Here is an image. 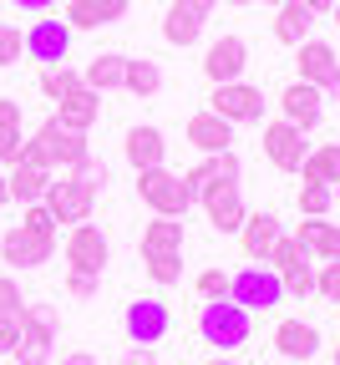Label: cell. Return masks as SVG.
Instances as JSON below:
<instances>
[{
	"label": "cell",
	"mask_w": 340,
	"mask_h": 365,
	"mask_svg": "<svg viewBox=\"0 0 340 365\" xmlns=\"http://www.w3.org/2000/svg\"><path fill=\"white\" fill-rule=\"evenodd\" d=\"M279 117L295 122L300 132L320 127V117H325V91L310 86V81H289V86L279 91Z\"/></svg>",
	"instance_id": "9a60e30c"
},
{
	"label": "cell",
	"mask_w": 340,
	"mask_h": 365,
	"mask_svg": "<svg viewBox=\"0 0 340 365\" xmlns=\"http://www.w3.org/2000/svg\"><path fill=\"white\" fill-rule=\"evenodd\" d=\"M330 360H335V365H340V345H335V355H330Z\"/></svg>",
	"instance_id": "6f0895ef"
},
{
	"label": "cell",
	"mask_w": 340,
	"mask_h": 365,
	"mask_svg": "<svg viewBox=\"0 0 340 365\" xmlns=\"http://www.w3.org/2000/svg\"><path fill=\"white\" fill-rule=\"evenodd\" d=\"M71 51V26L61 16H41L31 31H26V56L41 61V66H61Z\"/></svg>",
	"instance_id": "30bf717a"
},
{
	"label": "cell",
	"mask_w": 340,
	"mask_h": 365,
	"mask_svg": "<svg viewBox=\"0 0 340 365\" xmlns=\"http://www.w3.org/2000/svg\"><path fill=\"white\" fill-rule=\"evenodd\" d=\"M96 117H102V91H91V86H76L71 97L56 102V122L71 127V132H91Z\"/></svg>",
	"instance_id": "603a6c76"
},
{
	"label": "cell",
	"mask_w": 340,
	"mask_h": 365,
	"mask_svg": "<svg viewBox=\"0 0 340 365\" xmlns=\"http://www.w3.org/2000/svg\"><path fill=\"white\" fill-rule=\"evenodd\" d=\"M310 31H315V11L305 0H284L279 16H274V41L279 46H300V41H310Z\"/></svg>",
	"instance_id": "484cf974"
},
{
	"label": "cell",
	"mask_w": 340,
	"mask_h": 365,
	"mask_svg": "<svg viewBox=\"0 0 340 365\" xmlns=\"http://www.w3.org/2000/svg\"><path fill=\"white\" fill-rule=\"evenodd\" d=\"M264 6H274V11H279V6H284V0H264Z\"/></svg>",
	"instance_id": "9f6ffc18"
},
{
	"label": "cell",
	"mask_w": 340,
	"mask_h": 365,
	"mask_svg": "<svg viewBox=\"0 0 340 365\" xmlns=\"http://www.w3.org/2000/svg\"><path fill=\"white\" fill-rule=\"evenodd\" d=\"M209 112L224 117L229 127H244V122H264V91L249 81H224L209 91Z\"/></svg>",
	"instance_id": "8992f818"
},
{
	"label": "cell",
	"mask_w": 340,
	"mask_h": 365,
	"mask_svg": "<svg viewBox=\"0 0 340 365\" xmlns=\"http://www.w3.org/2000/svg\"><path fill=\"white\" fill-rule=\"evenodd\" d=\"M244 66H249V46L239 41V36H219L209 51H204V76H209L214 86L244 81Z\"/></svg>",
	"instance_id": "2e32d148"
},
{
	"label": "cell",
	"mask_w": 340,
	"mask_h": 365,
	"mask_svg": "<svg viewBox=\"0 0 340 365\" xmlns=\"http://www.w3.org/2000/svg\"><path fill=\"white\" fill-rule=\"evenodd\" d=\"M330 16H335V26H340V0H335V11H330Z\"/></svg>",
	"instance_id": "db71d44e"
},
{
	"label": "cell",
	"mask_w": 340,
	"mask_h": 365,
	"mask_svg": "<svg viewBox=\"0 0 340 365\" xmlns=\"http://www.w3.org/2000/svg\"><path fill=\"white\" fill-rule=\"evenodd\" d=\"M46 208H51V218L56 223H86L91 218V208H96V193L86 188V182H76L71 173H61V178H51V188H46V198H41Z\"/></svg>",
	"instance_id": "9c48e42d"
},
{
	"label": "cell",
	"mask_w": 340,
	"mask_h": 365,
	"mask_svg": "<svg viewBox=\"0 0 340 365\" xmlns=\"http://www.w3.org/2000/svg\"><path fill=\"white\" fill-rule=\"evenodd\" d=\"M148 254H183V218L142 223V259H148Z\"/></svg>",
	"instance_id": "f546056e"
},
{
	"label": "cell",
	"mask_w": 340,
	"mask_h": 365,
	"mask_svg": "<svg viewBox=\"0 0 340 365\" xmlns=\"http://www.w3.org/2000/svg\"><path fill=\"white\" fill-rule=\"evenodd\" d=\"M71 178H76V182H86L91 193H102V188H107V163H96V158L86 153V158L71 168Z\"/></svg>",
	"instance_id": "f35d334b"
},
{
	"label": "cell",
	"mask_w": 340,
	"mask_h": 365,
	"mask_svg": "<svg viewBox=\"0 0 340 365\" xmlns=\"http://www.w3.org/2000/svg\"><path fill=\"white\" fill-rule=\"evenodd\" d=\"M122 365H158V350L153 345H127L122 350Z\"/></svg>",
	"instance_id": "f6af8a7d"
},
{
	"label": "cell",
	"mask_w": 340,
	"mask_h": 365,
	"mask_svg": "<svg viewBox=\"0 0 340 365\" xmlns=\"http://www.w3.org/2000/svg\"><path fill=\"white\" fill-rule=\"evenodd\" d=\"M91 148H86V132H71V127H61L56 117L51 122H41L31 137H26V148H21V163H31V168H46V173H71L81 158H86Z\"/></svg>",
	"instance_id": "6da1fadb"
},
{
	"label": "cell",
	"mask_w": 340,
	"mask_h": 365,
	"mask_svg": "<svg viewBox=\"0 0 340 365\" xmlns=\"http://www.w3.org/2000/svg\"><path fill=\"white\" fill-rule=\"evenodd\" d=\"M325 102H340V71H335V76L325 81Z\"/></svg>",
	"instance_id": "681fc988"
},
{
	"label": "cell",
	"mask_w": 340,
	"mask_h": 365,
	"mask_svg": "<svg viewBox=\"0 0 340 365\" xmlns=\"http://www.w3.org/2000/svg\"><path fill=\"white\" fill-rule=\"evenodd\" d=\"M199 36H204V16H193L183 6H168V16H163V41L168 46H193Z\"/></svg>",
	"instance_id": "1f68e13d"
},
{
	"label": "cell",
	"mask_w": 340,
	"mask_h": 365,
	"mask_svg": "<svg viewBox=\"0 0 340 365\" xmlns=\"http://www.w3.org/2000/svg\"><path fill=\"white\" fill-rule=\"evenodd\" d=\"M199 203H204V213H209V223L219 228V234H239V228H244V218H249L244 198H239V178L209 182V188L199 193Z\"/></svg>",
	"instance_id": "ba28073f"
},
{
	"label": "cell",
	"mask_w": 340,
	"mask_h": 365,
	"mask_svg": "<svg viewBox=\"0 0 340 365\" xmlns=\"http://www.w3.org/2000/svg\"><path fill=\"white\" fill-rule=\"evenodd\" d=\"M295 66H300V81H310V86H320L325 91V81L340 71V56H335V46L330 41H300L295 46Z\"/></svg>",
	"instance_id": "d6986e66"
},
{
	"label": "cell",
	"mask_w": 340,
	"mask_h": 365,
	"mask_svg": "<svg viewBox=\"0 0 340 365\" xmlns=\"http://www.w3.org/2000/svg\"><path fill=\"white\" fill-rule=\"evenodd\" d=\"M335 203V188H325V182H300V213L305 218H325Z\"/></svg>",
	"instance_id": "d590c367"
},
{
	"label": "cell",
	"mask_w": 340,
	"mask_h": 365,
	"mask_svg": "<svg viewBox=\"0 0 340 365\" xmlns=\"http://www.w3.org/2000/svg\"><path fill=\"white\" fill-rule=\"evenodd\" d=\"M279 213H269V208H259V213H249L244 218V228H239V249H244V259L249 264H269V249L279 244Z\"/></svg>",
	"instance_id": "e0dca14e"
},
{
	"label": "cell",
	"mask_w": 340,
	"mask_h": 365,
	"mask_svg": "<svg viewBox=\"0 0 340 365\" xmlns=\"http://www.w3.org/2000/svg\"><path fill=\"white\" fill-rule=\"evenodd\" d=\"M305 6H310L315 16H330V11H335V0H305Z\"/></svg>",
	"instance_id": "f907efd6"
},
{
	"label": "cell",
	"mask_w": 340,
	"mask_h": 365,
	"mask_svg": "<svg viewBox=\"0 0 340 365\" xmlns=\"http://www.w3.org/2000/svg\"><path fill=\"white\" fill-rule=\"evenodd\" d=\"M26 148V127H21V102L16 97H0V163L16 168Z\"/></svg>",
	"instance_id": "4316f807"
},
{
	"label": "cell",
	"mask_w": 340,
	"mask_h": 365,
	"mask_svg": "<svg viewBox=\"0 0 340 365\" xmlns=\"http://www.w3.org/2000/svg\"><path fill=\"white\" fill-rule=\"evenodd\" d=\"M239 173H244V168H239V153H234V148H229V153H204V163H193V168L183 173V188L199 198L209 182H219V178H239Z\"/></svg>",
	"instance_id": "7402d4cb"
},
{
	"label": "cell",
	"mask_w": 340,
	"mask_h": 365,
	"mask_svg": "<svg viewBox=\"0 0 340 365\" xmlns=\"http://www.w3.org/2000/svg\"><path fill=\"white\" fill-rule=\"evenodd\" d=\"M6 182H11V203H41L46 198V188H51V173L46 168H31V163H16L11 173H6Z\"/></svg>",
	"instance_id": "83f0119b"
},
{
	"label": "cell",
	"mask_w": 340,
	"mask_h": 365,
	"mask_svg": "<svg viewBox=\"0 0 340 365\" xmlns=\"http://www.w3.org/2000/svg\"><path fill=\"white\" fill-rule=\"evenodd\" d=\"M122 330H127L132 345H158L173 330V314H168L163 299H132L127 314H122Z\"/></svg>",
	"instance_id": "5bb4252c"
},
{
	"label": "cell",
	"mask_w": 340,
	"mask_h": 365,
	"mask_svg": "<svg viewBox=\"0 0 340 365\" xmlns=\"http://www.w3.org/2000/svg\"><path fill=\"white\" fill-rule=\"evenodd\" d=\"M305 182H325V188H335L340 182V143H320L310 158H305Z\"/></svg>",
	"instance_id": "4dcf8cb0"
},
{
	"label": "cell",
	"mask_w": 340,
	"mask_h": 365,
	"mask_svg": "<svg viewBox=\"0 0 340 365\" xmlns=\"http://www.w3.org/2000/svg\"><path fill=\"white\" fill-rule=\"evenodd\" d=\"M183 132H188V143L199 153H229L234 148V127L224 117H214V112H193Z\"/></svg>",
	"instance_id": "cb8c5ba5"
},
{
	"label": "cell",
	"mask_w": 340,
	"mask_h": 365,
	"mask_svg": "<svg viewBox=\"0 0 340 365\" xmlns=\"http://www.w3.org/2000/svg\"><path fill=\"white\" fill-rule=\"evenodd\" d=\"M295 244H300L310 259H320V264H335V259H340V223L305 218V223L295 228Z\"/></svg>",
	"instance_id": "44dd1931"
},
{
	"label": "cell",
	"mask_w": 340,
	"mask_h": 365,
	"mask_svg": "<svg viewBox=\"0 0 340 365\" xmlns=\"http://www.w3.org/2000/svg\"><path fill=\"white\" fill-rule=\"evenodd\" d=\"M142 269H148L153 284H178V279H183V254H148V259H142Z\"/></svg>",
	"instance_id": "e575fe53"
},
{
	"label": "cell",
	"mask_w": 340,
	"mask_h": 365,
	"mask_svg": "<svg viewBox=\"0 0 340 365\" xmlns=\"http://www.w3.org/2000/svg\"><path fill=\"white\" fill-rule=\"evenodd\" d=\"M26 299H21V284L11 279V274H0V314H21Z\"/></svg>",
	"instance_id": "b9f144b4"
},
{
	"label": "cell",
	"mask_w": 340,
	"mask_h": 365,
	"mask_svg": "<svg viewBox=\"0 0 340 365\" xmlns=\"http://www.w3.org/2000/svg\"><path fill=\"white\" fill-rule=\"evenodd\" d=\"M269 269L284 279V294H295V299H305V294H315V269H310V254L289 239V234H279V244L269 249Z\"/></svg>",
	"instance_id": "52a82bcc"
},
{
	"label": "cell",
	"mask_w": 340,
	"mask_h": 365,
	"mask_svg": "<svg viewBox=\"0 0 340 365\" xmlns=\"http://www.w3.org/2000/svg\"><path fill=\"white\" fill-rule=\"evenodd\" d=\"M122 86L132 91V97H153V91L163 86V71H158V61H148V56H127V76H122Z\"/></svg>",
	"instance_id": "d6a6232c"
},
{
	"label": "cell",
	"mask_w": 340,
	"mask_h": 365,
	"mask_svg": "<svg viewBox=\"0 0 340 365\" xmlns=\"http://www.w3.org/2000/svg\"><path fill=\"white\" fill-rule=\"evenodd\" d=\"M224 6H249V0H224Z\"/></svg>",
	"instance_id": "11a10c76"
},
{
	"label": "cell",
	"mask_w": 340,
	"mask_h": 365,
	"mask_svg": "<svg viewBox=\"0 0 340 365\" xmlns=\"http://www.w3.org/2000/svg\"><path fill=\"white\" fill-rule=\"evenodd\" d=\"M112 259V244L107 234L96 223H71V234H66V264L81 269V274H102Z\"/></svg>",
	"instance_id": "4fadbf2b"
},
{
	"label": "cell",
	"mask_w": 340,
	"mask_h": 365,
	"mask_svg": "<svg viewBox=\"0 0 340 365\" xmlns=\"http://www.w3.org/2000/svg\"><path fill=\"white\" fill-rule=\"evenodd\" d=\"M21 345V314H0V355Z\"/></svg>",
	"instance_id": "ee69618b"
},
{
	"label": "cell",
	"mask_w": 340,
	"mask_h": 365,
	"mask_svg": "<svg viewBox=\"0 0 340 365\" xmlns=\"http://www.w3.org/2000/svg\"><path fill=\"white\" fill-rule=\"evenodd\" d=\"M76 86H81V71H71L66 61H61V66H46V71H41V91H46V102H61V97H71Z\"/></svg>",
	"instance_id": "836d02e7"
},
{
	"label": "cell",
	"mask_w": 340,
	"mask_h": 365,
	"mask_svg": "<svg viewBox=\"0 0 340 365\" xmlns=\"http://www.w3.org/2000/svg\"><path fill=\"white\" fill-rule=\"evenodd\" d=\"M315 294H325L330 304H340V259H335V264H320V274H315Z\"/></svg>",
	"instance_id": "ab89813d"
},
{
	"label": "cell",
	"mask_w": 340,
	"mask_h": 365,
	"mask_svg": "<svg viewBox=\"0 0 340 365\" xmlns=\"http://www.w3.org/2000/svg\"><path fill=\"white\" fill-rule=\"evenodd\" d=\"M96 279H102V274H81V269H66V294H76V299H91V294H96Z\"/></svg>",
	"instance_id": "7bdbcfd3"
},
{
	"label": "cell",
	"mask_w": 340,
	"mask_h": 365,
	"mask_svg": "<svg viewBox=\"0 0 340 365\" xmlns=\"http://www.w3.org/2000/svg\"><path fill=\"white\" fill-rule=\"evenodd\" d=\"M122 158L132 163V173L163 168V158H168L163 132H158V127H127V137H122Z\"/></svg>",
	"instance_id": "ffe728a7"
},
{
	"label": "cell",
	"mask_w": 340,
	"mask_h": 365,
	"mask_svg": "<svg viewBox=\"0 0 340 365\" xmlns=\"http://www.w3.org/2000/svg\"><path fill=\"white\" fill-rule=\"evenodd\" d=\"M229 299L244 304L249 314H254V309H274V304L284 299V279H279L269 264H249V269H239L234 279H229Z\"/></svg>",
	"instance_id": "5b68a950"
},
{
	"label": "cell",
	"mask_w": 340,
	"mask_h": 365,
	"mask_svg": "<svg viewBox=\"0 0 340 365\" xmlns=\"http://www.w3.org/2000/svg\"><path fill=\"white\" fill-rule=\"evenodd\" d=\"M249 330H254V314H249L244 304H234V299H204V309H199V335H204V345H214V350L224 355V350H239V345H244Z\"/></svg>",
	"instance_id": "7a4b0ae2"
},
{
	"label": "cell",
	"mask_w": 340,
	"mask_h": 365,
	"mask_svg": "<svg viewBox=\"0 0 340 365\" xmlns=\"http://www.w3.org/2000/svg\"><path fill=\"white\" fill-rule=\"evenodd\" d=\"M122 76H127V56H122V51H102V56H91V61H86L81 86H91V91H117Z\"/></svg>",
	"instance_id": "f1b7e54d"
},
{
	"label": "cell",
	"mask_w": 340,
	"mask_h": 365,
	"mask_svg": "<svg viewBox=\"0 0 340 365\" xmlns=\"http://www.w3.org/2000/svg\"><path fill=\"white\" fill-rule=\"evenodd\" d=\"M274 350H279L284 360H310V355H320V330L305 325V319H279Z\"/></svg>",
	"instance_id": "d4e9b609"
},
{
	"label": "cell",
	"mask_w": 340,
	"mask_h": 365,
	"mask_svg": "<svg viewBox=\"0 0 340 365\" xmlns=\"http://www.w3.org/2000/svg\"><path fill=\"white\" fill-rule=\"evenodd\" d=\"M61 365H102V360H96L91 350H66V355H61Z\"/></svg>",
	"instance_id": "7dc6e473"
},
{
	"label": "cell",
	"mask_w": 340,
	"mask_h": 365,
	"mask_svg": "<svg viewBox=\"0 0 340 365\" xmlns=\"http://www.w3.org/2000/svg\"><path fill=\"white\" fill-rule=\"evenodd\" d=\"M51 254H56V239H41L21 223L0 234V264H11V269H41V264H51Z\"/></svg>",
	"instance_id": "7c38bea8"
},
{
	"label": "cell",
	"mask_w": 340,
	"mask_h": 365,
	"mask_svg": "<svg viewBox=\"0 0 340 365\" xmlns=\"http://www.w3.org/2000/svg\"><path fill=\"white\" fill-rule=\"evenodd\" d=\"M264 158L279 168V173H300L305 168V158H310V148H305V132L295 127V122H264Z\"/></svg>",
	"instance_id": "8fae6325"
},
{
	"label": "cell",
	"mask_w": 340,
	"mask_h": 365,
	"mask_svg": "<svg viewBox=\"0 0 340 365\" xmlns=\"http://www.w3.org/2000/svg\"><path fill=\"white\" fill-rule=\"evenodd\" d=\"M199 294L204 299H229V274L224 269H204L199 274Z\"/></svg>",
	"instance_id": "60d3db41"
},
{
	"label": "cell",
	"mask_w": 340,
	"mask_h": 365,
	"mask_svg": "<svg viewBox=\"0 0 340 365\" xmlns=\"http://www.w3.org/2000/svg\"><path fill=\"white\" fill-rule=\"evenodd\" d=\"M16 6H21V11H31V16H46V11L56 6V0H16Z\"/></svg>",
	"instance_id": "c3c4849f"
},
{
	"label": "cell",
	"mask_w": 340,
	"mask_h": 365,
	"mask_svg": "<svg viewBox=\"0 0 340 365\" xmlns=\"http://www.w3.org/2000/svg\"><path fill=\"white\" fill-rule=\"evenodd\" d=\"M11 203V182H6V173H0V208Z\"/></svg>",
	"instance_id": "816d5d0a"
},
{
	"label": "cell",
	"mask_w": 340,
	"mask_h": 365,
	"mask_svg": "<svg viewBox=\"0 0 340 365\" xmlns=\"http://www.w3.org/2000/svg\"><path fill=\"white\" fill-rule=\"evenodd\" d=\"M21 228H31V234H41V239H56V218H51V208H46V203H26Z\"/></svg>",
	"instance_id": "74e56055"
},
{
	"label": "cell",
	"mask_w": 340,
	"mask_h": 365,
	"mask_svg": "<svg viewBox=\"0 0 340 365\" xmlns=\"http://www.w3.org/2000/svg\"><path fill=\"white\" fill-rule=\"evenodd\" d=\"M56 345V309L51 304H26L21 309V345L11 350L21 365H46Z\"/></svg>",
	"instance_id": "277c9868"
},
{
	"label": "cell",
	"mask_w": 340,
	"mask_h": 365,
	"mask_svg": "<svg viewBox=\"0 0 340 365\" xmlns=\"http://www.w3.org/2000/svg\"><path fill=\"white\" fill-rule=\"evenodd\" d=\"M137 198L153 208V218H183L193 208V193L183 188V173H168V168L137 173Z\"/></svg>",
	"instance_id": "3957f363"
},
{
	"label": "cell",
	"mask_w": 340,
	"mask_h": 365,
	"mask_svg": "<svg viewBox=\"0 0 340 365\" xmlns=\"http://www.w3.org/2000/svg\"><path fill=\"white\" fill-rule=\"evenodd\" d=\"M132 0H66V26L71 31H102V26H117L127 16Z\"/></svg>",
	"instance_id": "ac0fdd59"
},
{
	"label": "cell",
	"mask_w": 340,
	"mask_h": 365,
	"mask_svg": "<svg viewBox=\"0 0 340 365\" xmlns=\"http://www.w3.org/2000/svg\"><path fill=\"white\" fill-rule=\"evenodd\" d=\"M209 365H239V360H229V355H214V360H209Z\"/></svg>",
	"instance_id": "f5cc1de1"
},
{
	"label": "cell",
	"mask_w": 340,
	"mask_h": 365,
	"mask_svg": "<svg viewBox=\"0 0 340 365\" xmlns=\"http://www.w3.org/2000/svg\"><path fill=\"white\" fill-rule=\"evenodd\" d=\"M21 56H26L21 26H0V71H6V66H21Z\"/></svg>",
	"instance_id": "8d00e7d4"
},
{
	"label": "cell",
	"mask_w": 340,
	"mask_h": 365,
	"mask_svg": "<svg viewBox=\"0 0 340 365\" xmlns=\"http://www.w3.org/2000/svg\"><path fill=\"white\" fill-rule=\"evenodd\" d=\"M173 6H183V11H193V16H214V6H219V0H173Z\"/></svg>",
	"instance_id": "bcb514c9"
}]
</instances>
